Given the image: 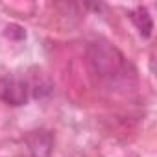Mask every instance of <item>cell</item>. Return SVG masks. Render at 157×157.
<instances>
[{
	"instance_id": "6da1fadb",
	"label": "cell",
	"mask_w": 157,
	"mask_h": 157,
	"mask_svg": "<svg viewBox=\"0 0 157 157\" xmlns=\"http://www.w3.org/2000/svg\"><path fill=\"white\" fill-rule=\"evenodd\" d=\"M89 61L93 70L102 78H113L126 67L124 56L117 48H111L107 43H94L89 48Z\"/></svg>"
},
{
	"instance_id": "7a4b0ae2",
	"label": "cell",
	"mask_w": 157,
	"mask_h": 157,
	"mask_svg": "<svg viewBox=\"0 0 157 157\" xmlns=\"http://www.w3.org/2000/svg\"><path fill=\"white\" fill-rule=\"evenodd\" d=\"M30 98V87L24 80L15 76L0 78V100L8 105H24Z\"/></svg>"
},
{
	"instance_id": "3957f363",
	"label": "cell",
	"mask_w": 157,
	"mask_h": 157,
	"mask_svg": "<svg viewBox=\"0 0 157 157\" xmlns=\"http://www.w3.org/2000/svg\"><path fill=\"white\" fill-rule=\"evenodd\" d=\"M28 146L33 157H50L54 140L48 131H32V135L28 137Z\"/></svg>"
},
{
	"instance_id": "277c9868",
	"label": "cell",
	"mask_w": 157,
	"mask_h": 157,
	"mask_svg": "<svg viewBox=\"0 0 157 157\" xmlns=\"http://www.w3.org/2000/svg\"><path fill=\"white\" fill-rule=\"evenodd\" d=\"M129 19L133 21L135 28L139 30V33H140L144 39L151 37V32H153V21H151V15L148 13L146 8L139 6V8L131 10V11H129Z\"/></svg>"
}]
</instances>
